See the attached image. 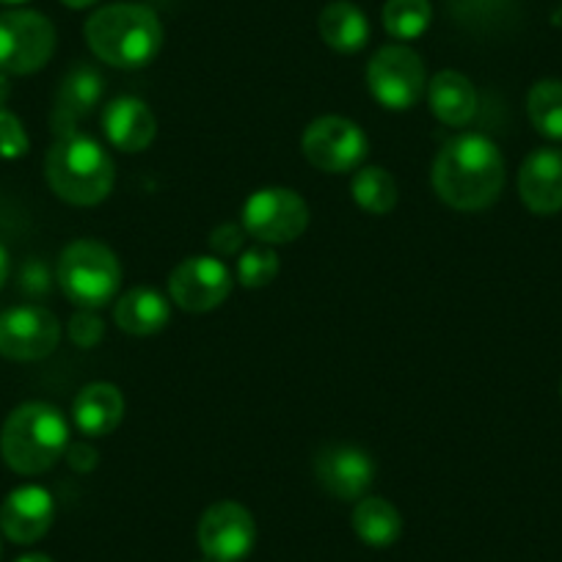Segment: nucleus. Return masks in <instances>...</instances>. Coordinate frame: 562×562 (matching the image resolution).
<instances>
[{
  "mask_svg": "<svg viewBox=\"0 0 562 562\" xmlns=\"http://www.w3.org/2000/svg\"><path fill=\"white\" fill-rule=\"evenodd\" d=\"M430 180L441 202L452 210L477 213L499 199L505 188V158L485 135H458L436 155Z\"/></svg>",
  "mask_w": 562,
  "mask_h": 562,
  "instance_id": "nucleus-1",
  "label": "nucleus"
},
{
  "mask_svg": "<svg viewBox=\"0 0 562 562\" xmlns=\"http://www.w3.org/2000/svg\"><path fill=\"white\" fill-rule=\"evenodd\" d=\"M86 42L100 61L119 69H140L164 47L158 14L138 3H111L86 23Z\"/></svg>",
  "mask_w": 562,
  "mask_h": 562,
  "instance_id": "nucleus-2",
  "label": "nucleus"
},
{
  "mask_svg": "<svg viewBox=\"0 0 562 562\" xmlns=\"http://www.w3.org/2000/svg\"><path fill=\"white\" fill-rule=\"evenodd\" d=\"M45 175L53 193L75 207H94L105 202L116 180L111 155L102 149L100 140L83 133L56 138L47 153Z\"/></svg>",
  "mask_w": 562,
  "mask_h": 562,
  "instance_id": "nucleus-3",
  "label": "nucleus"
},
{
  "mask_svg": "<svg viewBox=\"0 0 562 562\" xmlns=\"http://www.w3.org/2000/svg\"><path fill=\"white\" fill-rule=\"evenodd\" d=\"M69 425L56 405L25 403L0 430V456L18 474H42L67 456Z\"/></svg>",
  "mask_w": 562,
  "mask_h": 562,
  "instance_id": "nucleus-4",
  "label": "nucleus"
},
{
  "mask_svg": "<svg viewBox=\"0 0 562 562\" xmlns=\"http://www.w3.org/2000/svg\"><path fill=\"white\" fill-rule=\"evenodd\" d=\"M58 288L78 310H102L122 284L116 254L97 240H75L58 257Z\"/></svg>",
  "mask_w": 562,
  "mask_h": 562,
  "instance_id": "nucleus-5",
  "label": "nucleus"
},
{
  "mask_svg": "<svg viewBox=\"0 0 562 562\" xmlns=\"http://www.w3.org/2000/svg\"><path fill=\"white\" fill-rule=\"evenodd\" d=\"M310 226V204L290 188H262L243 207V229L262 246L299 240Z\"/></svg>",
  "mask_w": 562,
  "mask_h": 562,
  "instance_id": "nucleus-6",
  "label": "nucleus"
},
{
  "mask_svg": "<svg viewBox=\"0 0 562 562\" xmlns=\"http://www.w3.org/2000/svg\"><path fill=\"white\" fill-rule=\"evenodd\" d=\"M367 89L389 111H408L428 89L425 64L405 45L381 47L367 64Z\"/></svg>",
  "mask_w": 562,
  "mask_h": 562,
  "instance_id": "nucleus-7",
  "label": "nucleus"
},
{
  "mask_svg": "<svg viewBox=\"0 0 562 562\" xmlns=\"http://www.w3.org/2000/svg\"><path fill=\"white\" fill-rule=\"evenodd\" d=\"M301 149L315 169L328 171V175H348L364 166L370 140L364 130L350 119L321 116L306 127Z\"/></svg>",
  "mask_w": 562,
  "mask_h": 562,
  "instance_id": "nucleus-8",
  "label": "nucleus"
},
{
  "mask_svg": "<svg viewBox=\"0 0 562 562\" xmlns=\"http://www.w3.org/2000/svg\"><path fill=\"white\" fill-rule=\"evenodd\" d=\"M56 50V29L40 12L0 14V72L31 75Z\"/></svg>",
  "mask_w": 562,
  "mask_h": 562,
  "instance_id": "nucleus-9",
  "label": "nucleus"
},
{
  "mask_svg": "<svg viewBox=\"0 0 562 562\" xmlns=\"http://www.w3.org/2000/svg\"><path fill=\"white\" fill-rule=\"evenodd\" d=\"M232 288H235L232 270L215 257L182 259L169 276L171 301L193 315L218 310L229 299Z\"/></svg>",
  "mask_w": 562,
  "mask_h": 562,
  "instance_id": "nucleus-10",
  "label": "nucleus"
},
{
  "mask_svg": "<svg viewBox=\"0 0 562 562\" xmlns=\"http://www.w3.org/2000/svg\"><path fill=\"white\" fill-rule=\"evenodd\" d=\"M257 543L254 516L237 502H215L199 521V546L210 562H240Z\"/></svg>",
  "mask_w": 562,
  "mask_h": 562,
  "instance_id": "nucleus-11",
  "label": "nucleus"
},
{
  "mask_svg": "<svg viewBox=\"0 0 562 562\" xmlns=\"http://www.w3.org/2000/svg\"><path fill=\"white\" fill-rule=\"evenodd\" d=\"M61 326L45 306H14L0 315V356L40 361L58 348Z\"/></svg>",
  "mask_w": 562,
  "mask_h": 562,
  "instance_id": "nucleus-12",
  "label": "nucleus"
},
{
  "mask_svg": "<svg viewBox=\"0 0 562 562\" xmlns=\"http://www.w3.org/2000/svg\"><path fill=\"white\" fill-rule=\"evenodd\" d=\"M315 477L334 499H364L375 480V463L353 445H328L315 458Z\"/></svg>",
  "mask_w": 562,
  "mask_h": 562,
  "instance_id": "nucleus-13",
  "label": "nucleus"
},
{
  "mask_svg": "<svg viewBox=\"0 0 562 562\" xmlns=\"http://www.w3.org/2000/svg\"><path fill=\"white\" fill-rule=\"evenodd\" d=\"M53 516H56L53 496L40 485H23L0 505V529L12 543L29 546L45 538Z\"/></svg>",
  "mask_w": 562,
  "mask_h": 562,
  "instance_id": "nucleus-14",
  "label": "nucleus"
},
{
  "mask_svg": "<svg viewBox=\"0 0 562 562\" xmlns=\"http://www.w3.org/2000/svg\"><path fill=\"white\" fill-rule=\"evenodd\" d=\"M102 91H105V83H102V75L94 67L78 64V67L69 69L67 78L58 86L56 102H53L50 122L56 138L78 133V122L94 113V108L102 100Z\"/></svg>",
  "mask_w": 562,
  "mask_h": 562,
  "instance_id": "nucleus-15",
  "label": "nucleus"
},
{
  "mask_svg": "<svg viewBox=\"0 0 562 562\" xmlns=\"http://www.w3.org/2000/svg\"><path fill=\"white\" fill-rule=\"evenodd\" d=\"M521 202L535 215H554L562 210V149H535L518 171Z\"/></svg>",
  "mask_w": 562,
  "mask_h": 562,
  "instance_id": "nucleus-16",
  "label": "nucleus"
},
{
  "mask_svg": "<svg viewBox=\"0 0 562 562\" xmlns=\"http://www.w3.org/2000/svg\"><path fill=\"white\" fill-rule=\"evenodd\" d=\"M102 130L105 138L122 153H144L155 140L158 122H155L153 108L138 97H119L108 102L102 111Z\"/></svg>",
  "mask_w": 562,
  "mask_h": 562,
  "instance_id": "nucleus-17",
  "label": "nucleus"
},
{
  "mask_svg": "<svg viewBox=\"0 0 562 562\" xmlns=\"http://www.w3.org/2000/svg\"><path fill=\"white\" fill-rule=\"evenodd\" d=\"M72 419L83 436H91V439L111 436L124 419V397L119 386L97 381L80 389L72 405Z\"/></svg>",
  "mask_w": 562,
  "mask_h": 562,
  "instance_id": "nucleus-18",
  "label": "nucleus"
},
{
  "mask_svg": "<svg viewBox=\"0 0 562 562\" xmlns=\"http://www.w3.org/2000/svg\"><path fill=\"white\" fill-rule=\"evenodd\" d=\"M428 105L447 127H467L477 113V91L467 75L445 69L428 83Z\"/></svg>",
  "mask_w": 562,
  "mask_h": 562,
  "instance_id": "nucleus-19",
  "label": "nucleus"
},
{
  "mask_svg": "<svg viewBox=\"0 0 562 562\" xmlns=\"http://www.w3.org/2000/svg\"><path fill=\"white\" fill-rule=\"evenodd\" d=\"M116 326L124 334L133 337H153L160 334L171 321V304L164 293L153 288H133L119 299L116 310Z\"/></svg>",
  "mask_w": 562,
  "mask_h": 562,
  "instance_id": "nucleus-20",
  "label": "nucleus"
},
{
  "mask_svg": "<svg viewBox=\"0 0 562 562\" xmlns=\"http://www.w3.org/2000/svg\"><path fill=\"white\" fill-rule=\"evenodd\" d=\"M323 42L337 53H359L370 42V23L364 12L348 0H334L317 20Z\"/></svg>",
  "mask_w": 562,
  "mask_h": 562,
  "instance_id": "nucleus-21",
  "label": "nucleus"
},
{
  "mask_svg": "<svg viewBox=\"0 0 562 562\" xmlns=\"http://www.w3.org/2000/svg\"><path fill=\"white\" fill-rule=\"evenodd\" d=\"M353 529L367 546L386 549V546L397 543L400 532H403V518L392 502L381 499V496H364L353 510Z\"/></svg>",
  "mask_w": 562,
  "mask_h": 562,
  "instance_id": "nucleus-22",
  "label": "nucleus"
},
{
  "mask_svg": "<svg viewBox=\"0 0 562 562\" xmlns=\"http://www.w3.org/2000/svg\"><path fill=\"white\" fill-rule=\"evenodd\" d=\"M353 191L356 204L372 215H386L392 213L397 204V182L381 166H361L353 177Z\"/></svg>",
  "mask_w": 562,
  "mask_h": 562,
  "instance_id": "nucleus-23",
  "label": "nucleus"
},
{
  "mask_svg": "<svg viewBox=\"0 0 562 562\" xmlns=\"http://www.w3.org/2000/svg\"><path fill=\"white\" fill-rule=\"evenodd\" d=\"M527 113L540 135L562 140V80H538L527 94Z\"/></svg>",
  "mask_w": 562,
  "mask_h": 562,
  "instance_id": "nucleus-24",
  "label": "nucleus"
},
{
  "mask_svg": "<svg viewBox=\"0 0 562 562\" xmlns=\"http://www.w3.org/2000/svg\"><path fill=\"white\" fill-rule=\"evenodd\" d=\"M434 20L430 0H386L383 7V29L394 40H419Z\"/></svg>",
  "mask_w": 562,
  "mask_h": 562,
  "instance_id": "nucleus-25",
  "label": "nucleus"
},
{
  "mask_svg": "<svg viewBox=\"0 0 562 562\" xmlns=\"http://www.w3.org/2000/svg\"><path fill=\"white\" fill-rule=\"evenodd\" d=\"M279 276V257H276L273 246H254L246 248L237 259V281L246 290L268 288L270 281Z\"/></svg>",
  "mask_w": 562,
  "mask_h": 562,
  "instance_id": "nucleus-26",
  "label": "nucleus"
},
{
  "mask_svg": "<svg viewBox=\"0 0 562 562\" xmlns=\"http://www.w3.org/2000/svg\"><path fill=\"white\" fill-rule=\"evenodd\" d=\"M31 140L25 133L23 122L14 116L12 111L0 108V158L3 160H18L29 153Z\"/></svg>",
  "mask_w": 562,
  "mask_h": 562,
  "instance_id": "nucleus-27",
  "label": "nucleus"
},
{
  "mask_svg": "<svg viewBox=\"0 0 562 562\" xmlns=\"http://www.w3.org/2000/svg\"><path fill=\"white\" fill-rule=\"evenodd\" d=\"M102 334H105L102 321L91 310L78 312V315L69 321V339H72L78 348H94V345H100Z\"/></svg>",
  "mask_w": 562,
  "mask_h": 562,
  "instance_id": "nucleus-28",
  "label": "nucleus"
},
{
  "mask_svg": "<svg viewBox=\"0 0 562 562\" xmlns=\"http://www.w3.org/2000/svg\"><path fill=\"white\" fill-rule=\"evenodd\" d=\"M243 240H246V229L237 224H221L215 226V232L210 235V248H213L218 257H232L243 248Z\"/></svg>",
  "mask_w": 562,
  "mask_h": 562,
  "instance_id": "nucleus-29",
  "label": "nucleus"
},
{
  "mask_svg": "<svg viewBox=\"0 0 562 562\" xmlns=\"http://www.w3.org/2000/svg\"><path fill=\"white\" fill-rule=\"evenodd\" d=\"M67 461L78 472H89V469L97 467V450L89 445H72L67 447Z\"/></svg>",
  "mask_w": 562,
  "mask_h": 562,
  "instance_id": "nucleus-30",
  "label": "nucleus"
},
{
  "mask_svg": "<svg viewBox=\"0 0 562 562\" xmlns=\"http://www.w3.org/2000/svg\"><path fill=\"white\" fill-rule=\"evenodd\" d=\"M7 276H9V254L7 248L0 246V288L7 284Z\"/></svg>",
  "mask_w": 562,
  "mask_h": 562,
  "instance_id": "nucleus-31",
  "label": "nucleus"
},
{
  "mask_svg": "<svg viewBox=\"0 0 562 562\" xmlns=\"http://www.w3.org/2000/svg\"><path fill=\"white\" fill-rule=\"evenodd\" d=\"M61 3L69 9H86L91 7V3H97V0H61Z\"/></svg>",
  "mask_w": 562,
  "mask_h": 562,
  "instance_id": "nucleus-32",
  "label": "nucleus"
},
{
  "mask_svg": "<svg viewBox=\"0 0 562 562\" xmlns=\"http://www.w3.org/2000/svg\"><path fill=\"white\" fill-rule=\"evenodd\" d=\"M18 562H53V560L45 554H25V557H20Z\"/></svg>",
  "mask_w": 562,
  "mask_h": 562,
  "instance_id": "nucleus-33",
  "label": "nucleus"
},
{
  "mask_svg": "<svg viewBox=\"0 0 562 562\" xmlns=\"http://www.w3.org/2000/svg\"><path fill=\"white\" fill-rule=\"evenodd\" d=\"M0 3H25V0H0Z\"/></svg>",
  "mask_w": 562,
  "mask_h": 562,
  "instance_id": "nucleus-34",
  "label": "nucleus"
},
{
  "mask_svg": "<svg viewBox=\"0 0 562 562\" xmlns=\"http://www.w3.org/2000/svg\"><path fill=\"white\" fill-rule=\"evenodd\" d=\"M202 562H210V560H207V557H204V560H202Z\"/></svg>",
  "mask_w": 562,
  "mask_h": 562,
  "instance_id": "nucleus-35",
  "label": "nucleus"
},
{
  "mask_svg": "<svg viewBox=\"0 0 562 562\" xmlns=\"http://www.w3.org/2000/svg\"><path fill=\"white\" fill-rule=\"evenodd\" d=\"M560 394H562V383H560Z\"/></svg>",
  "mask_w": 562,
  "mask_h": 562,
  "instance_id": "nucleus-36",
  "label": "nucleus"
}]
</instances>
